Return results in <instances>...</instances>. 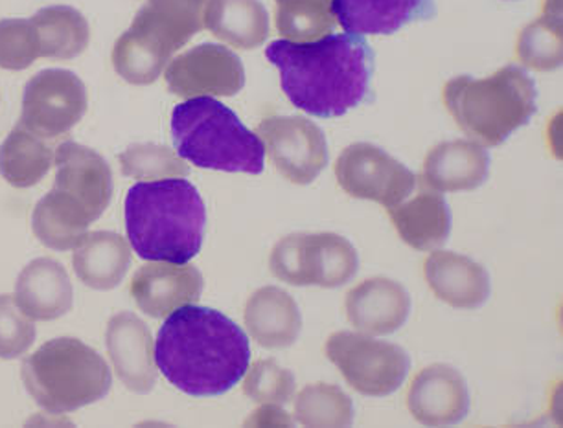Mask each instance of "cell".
I'll return each instance as SVG.
<instances>
[{
    "label": "cell",
    "mask_w": 563,
    "mask_h": 428,
    "mask_svg": "<svg viewBox=\"0 0 563 428\" xmlns=\"http://www.w3.org/2000/svg\"><path fill=\"white\" fill-rule=\"evenodd\" d=\"M155 362L175 388L192 397H216L234 388L251 367L242 327L218 311L185 305L158 329Z\"/></svg>",
    "instance_id": "1"
},
{
    "label": "cell",
    "mask_w": 563,
    "mask_h": 428,
    "mask_svg": "<svg viewBox=\"0 0 563 428\" xmlns=\"http://www.w3.org/2000/svg\"><path fill=\"white\" fill-rule=\"evenodd\" d=\"M265 57L278 68L289 102L317 119L343 116L371 92L374 52L360 35L275 41L265 48Z\"/></svg>",
    "instance_id": "2"
},
{
    "label": "cell",
    "mask_w": 563,
    "mask_h": 428,
    "mask_svg": "<svg viewBox=\"0 0 563 428\" xmlns=\"http://www.w3.org/2000/svg\"><path fill=\"white\" fill-rule=\"evenodd\" d=\"M125 232L144 261L185 266L203 245L207 209L185 179L141 182L125 195Z\"/></svg>",
    "instance_id": "3"
},
{
    "label": "cell",
    "mask_w": 563,
    "mask_h": 428,
    "mask_svg": "<svg viewBox=\"0 0 563 428\" xmlns=\"http://www.w3.org/2000/svg\"><path fill=\"white\" fill-rule=\"evenodd\" d=\"M442 97L456 125L481 146H499L538 111L534 79L516 65H507L490 78L450 79Z\"/></svg>",
    "instance_id": "4"
},
{
    "label": "cell",
    "mask_w": 563,
    "mask_h": 428,
    "mask_svg": "<svg viewBox=\"0 0 563 428\" xmlns=\"http://www.w3.org/2000/svg\"><path fill=\"white\" fill-rule=\"evenodd\" d=\"M172 140L179 157L198 168L251 176L264 171V142L212 98H192L174 109Z\"/></svg>",
    "instance_id": "5"
},
{
    "label": "cell",
    "mask_w": 563,
    "mask_h": 428,
    "mask_svg": "<svg viewBox=\"0 0 563 428\" xmlns=\"http://www.w3.org/2000/svg\"><path fill=\"white\" fill-rule=\"evenodd\" d=\"M21 378L30 397L51 414H70L102 401L113 384L106 359L73 337L41 346L24 359Z\"/></svg>",
    "instance_id": "6"
},
{
    "label": "cell",
    "mask_w": 563,
    "mask_h": 428,
    "mask_svg": "<svg viewBox=\"0 0 563 428\" xmlns=\"http://www.w3.org/2000/svg\"><path fill=\"white\" fill-rule=\"evenodd\" d=\"M209 0H147L135 21L114 43L113 67L131 85L161 78L175 52L205 29Z\"/></svg>",
    "instance_id": "7"
},
{
    "label": "cell",
    "mask_w": 563,
    "mask_h": 428,
    "mask_svg": "<svg viewBox=\"0 0 563 428\" xmlns=\"http://www.w3.org/2000/svg\"><path fill=\"white\" fill-rule=\"evenodd\" d=\"M269 267L289 285L335 289L357 274L360 258L354 245L339 234H291L276 243Z\"/></svg>",
    "instance_id": "8"
},
{
    "label": "cell",
    "mask_w": 563,
    "mask_h": 428,
    "mask_svg": "<svg viewBox=\"0 0 563 428\" xmlns=\"http://www.w3.org/2000/svg\"><path fill=\"white\" fill-rule=\"evenodd\" d=\"M324 353L343 373L344 381L368 397L395 394L411 368L404 348L360 333H333Z\"/></svg>",
    "instance_id": "9"
},
{
    "label": "cell",
    "mask_w": 563,
    "mask_h": 428,
    "mask_svg": "<svg viewBox=\"0 0 563 428\" xmlns=\"http://www.w3.org/2000/svg\"><path fill=\"white\" fill-rule=\"evenodd\" d=\"M87 111V91L76 74L59 68H48L35 74L24 87V129L40 138H57L67 135L79 124Z\"/></svg>",
    "instance_id": "10"
},
{
    "label": "cell",
    "mask_w": 563,
    "mask_h": 428,
    "mask_svg": "<svg viewBox=\"0 0 563 428\" xmlns=\"http://www.w3.org/2000/svg\"><path fill=\"white\" fill-rule=\"evenodd\" d=\"M335 177L350 198L374 201L387 209L404 203L417 187L411 169L372 144L346 147L335 162Z\"/></svg>",
    "instance_id": "11"
},
{
    "label": "cell",
    "mask_w": 563,
    "mask_h": 428,
    "mask_svg": "<svg viewBox=\"0 0 563 428\" xmlns=\"http://www.w3.org/2000/svg\"><path fill=\"white\" fill-rule=\"evenodd\" d=\"M256 133L276 171L289 182L306 187L327 168V136L311 120L271 116L258 124Z\"/></svg>",
    "instance_id": "12"
},
{
    "label": "cell",
    "mask_w": 563,
    "mask_h": 428,
    "mask_svg": "<svg viewBox=\"0 0 563 428\" xmlns=\"http://www.w3.org/2000/svg\"><path fill=\"white\" fill-rule=\"evenodd\" d=\"M164 78L169 92L185 100L234 97L245 85V70L234 52L207 43L175 57Z\"/></svg>",
    "instance_id": "13"
},
{
    "label": "cell",
    "mask_w": 563,
    "mask_h": 428,
    "mask_svg": "<svg viewBox=\"0 0 563 428\" xmlns=\"http://www.w3.org/2000/svg\"><path fill=\"white\" fill-rule=\"evenodd\" d=\"M54 190L76 201L98 221L113 198V173L102 155L76 142H63L54 155Z\"/></svg>",
    "instance_id": "14"
},
{
    "label": "cell",
    "mask_w": 563,
    "mask_h": 428,
    "mask_svg": "<svg viewBox=\"0 0 563 428\" xmlns=\"http://www.w3.org/2000/svg\"><path fill=\"white\" fill-rule=\"evenodd\" d=\"M106 345L125 388L150 394L157 383V362L152 331L135 313H119L108 324Z\"/></svg>",
    "instance_id": "15"
},
{
    "label": "cell",
    "mask_w": 563,
    "mask_h": 428,
    "mask_svg": "<svg viewBox=\"0 0 563 428\" xmlns=\"http://www.w3.org/2000/svg\"><path fill=\"white\" fill-rule=\"evenodd\" d=\"M407 408L426 427L456 425L470 412L466 381L448 364L423 368L409 386Z\"/></svg>",
    "instance_id": "16"
},
{
    "label": "cell",
    "mask_w": 563,
    "mask_h": 428,
    "mask_svg": "<svg viewBox=\"0 0 563 428\" xmlns=\"http://www.w3.org/2000/svg\"><path fill=\"white\" fill-rule=\"evenodd\" d=\"M130 289L142 313L152 318H166L185 305L198 304L203 293V277L196 267L158 261L136 271Z\"/></svg>",
    "instance_id": "17"
},
{
    "label": "cell",
    "mask_w": 563,
    "mask_h": 428,
    "mask_svg": "<svg viewBox=\"0 0 563 428\" xmlns=\"http://www.w3.org/2000/svg\"><path fill=\"white\" fill-rule=\"evenodd\" d=\"M344 307L355 329L365 335H390L409 318L411 296L395 280L371 278L350 289Z\"/></svg>",
    "instance_id": "18"
},
{
    "label": "cell",
    "mask_w": 563,
    "mask_h": 428,
    "mask_svg": "<svg viewBox=\"0 0 563 428\" xmlns=\"http://www.w3.org/2000/svg\"><path fill=\"white\" fill-rule=\"evenodd\" d=\"M488 169L490 155L477 142H444L428 153L420 181L433 192H470L485 184Z\"/></svg>",
    "instance_id": "19"
},
{
    "label": "cell",
    "mask_w": 563,
    "mask_h": 428,
    "mask_svg": "<svg viewBox=\"0 0 563 428\" xmlns=\"http://www.w3.org/2000/svg\"><path fill=\"white\" fill-rule=\"evenodd\" d=\"M423 277L434 296L455 309H479L490 299L485 267L461 254L434 250L423 263Z\"/></svg>",
    "instance_id": "20"
},
{
    "label": "cell",
    "mask_w": 563,
    "mask_h": 428,
    "mask_svg": "<svg viewBox=\"0 0 563 428\" xmlns=\"http://www.w3.org/2000/svg\"><path fill=\"white\" fill-rule=\"evenodd\" d=\"M333 18L346 34L390 35L437 13L433 0H333Z\"/></svg>",
    "instance_id": "21"
},
{
    "label": "cell",
    "mask_w": 563,
    "mask_h": 428,
    "mask_svg": "<svg viewBox=\"0 0 563 428\" xmlns=\"http://www.w3.org/2000/svg\"><path fill=\"white\" fill-rule=\"evenodd\" d=\"M13 299L30 320H57L73 309V283L62 263L37 258L19 274Z\"/></svg>",
    "instance_id": "22"
},
{
    "label": "cell",
    "mask_w": 563,
    "mask_h": 428,
    "mask_svg": "<svg viewBox=\"0 0 563 428\" xmlns=\"http://www.w3.org/2000/svg\"><path fill=\"white\" fill-rule=\"evenodd\" d=\"M243 318L254 342L267 350H284L294 346L302 331L299 305L291 294L275 285H267L251 294Z\"/></svg>",
    "instance_id": "23"
},
{
    "label": "cell",
    "mask_w": 563,
    "mask_h": 428,
    "mask_svg": "<svg viewBox=\"0 0 563 428\" xmlns=\"http://www.w3.org/2000/svg\"><path fill=\"white\" fill-rule=\"evenodd\" d=\"M79 282L95 291L119 288L131 266V245L117 232H90L73 256Z\"/></svg>",
    "instance_id": "24"
},
{
    "label": "cell",
    "mask_w": 563,
    "mask_h": 428,
    "mask_svg": "<svg viewBox=\"0 0 563 428\" xmlns=\"http://www.w3.org/2000/svg\"><path fill=\"white\" fill-rule=\"evenodd\" d=\"M389 217L401 239L415 250H437L450 239V209L440 193L420 192L409 203L390 206Z\"/></svg>",
    "instance_id": "25"
},
{
    "label": "cell",
    "mask_w": 563,
    "mask_h": 428,
    "mask_svg": "<svg viewBox=\"0 0 563 428\" xmlns=\"http://www.w3.org/2000/svg\"><path fill=\"white\" fill-rule=\"evenodd\" d=\"M205 26L227 45L253 50L269 37V13L260 0H209Z\"/></svg>",
    "instance_id": "26"
},
{
    "label": "cell",
    "mask_w": 563,
    "mask_h": 428,
    "mask_svg": "<svg viewBox=\"0 0 563 428\" xmlns=\"http://www.w3.org/2000/svg\"><path fill=\"white\" fill-rule=\"evenodd\" d=\"M40 40L41 57L68 61L89 46L87 19L73 7L43 8L30 19Z\"/></svg>",
    "instance_id": "27"
},
{
    "label": "cell",
    "mask_w": 563,
    "mask_h": 428,
    "mask_svg": "<svg viewBox=\"0 0 563 428\" xmlns=\"http://www.w3.org/2000/svg\"><path fill=\"white\" fill-rule=\"evenodd\" d=\"M52 164V147L21 124L0 146V176L13 188L35 187L51 171Z\"/></svg>",
    "instance_id": "28"
},
{
    "label": "cell",
    "mask_w": 563,
    "mask_h": 428,
    "mask_svg": "<svg viewBox=\"0 0 563 428\" xmlns=\"http://www.w3.org/2000/svg\"><path fill=\"white\" fill-rule=\"evenodd\" d=\"M518 57L538 72L562 67V4L558 0H551L543 15L519 34Z\"/></svg>",
    "instance_id": "29"
},
{
    "label": "cell",
    "mask_w": 563,
    "mask_h": 428,
    "mask_svg": "<svg viewBox=\"0 0 563 428\" xmlns=\"http://www.w3.org/2000/svg\"><path fill=\"white\" fill-rule=\"evenodd\" d=\"M333 0H275L276 29L288 41L322 40L335 29Z\"/></svg>",
    "instance_id": "30"
},
{
    "label": "cell",
    "mask_w": 563,
    "mask_h": 428,
    "mask_svg": "<svg viewBox=\"0 0 563 428\" xmlns=\"http://www.w3.org/2000/svg\"><path fill=\"white\" fill-rule=\"evenodd\" d=\"M295 419L305 427H350L354 403L335 384H310L297 395Z\"/></svg>",
    "instance_id": "31"
},
{
    "label": "cell",
    "mask_w": 563,
    "mask_h": 428,
    "mask_svg": "<svg viewBox=\"0 0 563 428\" xmlns=\"http://www.w3.org/2000/svg\"><path fill=\"white\" fill-rule=\"evenodd\" d=\"M122 173L141 181H163L188 176V166L169 147L157 144H135L119 157Z\"/></svg>",
    "instance_id": "32"
},
{
    "label": "cell",
    "mask_w": 563,
    "mask_h": 428,
    "mask_svg": "<svg viewBox=\"0 0 563 428\" xmlns=\"http://www.w3.org/2000/svg\"><path fill=\"white\" fill-rule=\"evenodd\" d=\"M295 388L294 373L271 359L254 362L243 383L245 395L262 405H286L294 397Z\"/></svg>",
    "instance_id": "33"
},
{
    "label": "cell",
    "mask_w": 563,
    "mask_h": 428,
    "mask_svg": "<svg viewBox=\"0 0 563 428\" xmlns=\"http://www.w3.org/2000/svg\"><path fill=\"white\" fill-rule=\"evenodd\" d=\"M41 57L40 40L29 19L0 21V68L24 70Z\"/></svg>",
    "instance_id": "34"
},
{
    "label": "cell",
    "mask_w": 563,
    "mask_h": 428,
    "mask_svg": "<svg viewBox=\"0 0 563 428\" xmlns=\"http://www.w3.org/2000/svg\"><path fill=\"white\" fill-rule=\"evenodd\" d=\"M35 342L34 320L19 309L15 299L0 294V359L24 356Z\"/></svg>",
    "instance_id": "35"
},
{
    "label": "cell",
    "mask_w": 563,
    "mask_h": 428,
    "mask_svg": "<svg viewBox=\"0 0 563 428\" xmlns=\"http://www.w3.org/2000/svg\"><path fill=\"white\" fill-rule=\"evenodd\" d=\"M247 423L249 425L251 423H258V425H291V419L280 408L265 406V408L256 410V416L253 419H249Z\"/></svg>",
    "instance_id": "36"
}]
</instances>
